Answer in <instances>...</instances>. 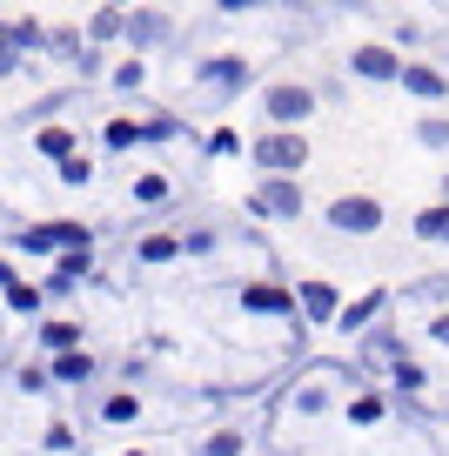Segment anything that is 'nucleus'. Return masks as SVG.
Returning <instances> with one entry per match:
<instances>
[{"mask_svg":"<svg viewBox=\"0 0 449 456\" xmlns=\"http://www.w3.org/2000/svg\"><path fill=\"white\" fill-rule=\"evenodd\" d=\"M54 376H61V383H87V376H94V362H87V356H74V349H68V356L54 362Z\"/></svg>","mask_w":449,"mask_h":456,"instance_id":"obj_8","label":"nucleus"},{"mask_svg":"<svg viewBox=\"0 0 449 456\" xmlns=\"http://www.w3.org/2000/svg\"><path fill=\"white\" fill-rule=\"evenodd\" d=\"M28 41H34V28H28V20H14V28H0V68H14L7 54H14V47H28Z\"/></svg>","mask_w":449,"mask_h":456,"instance_id":"obj_7","label":"nucleus"},{"mask_svg":"<svg viewBox=\"0 0 449 456\" xmlns=\"http://www.w3.org/2000/svg\"><path fill=\"white\" fill-rule=\"evenodd\" d=\"M141 256H148V262H168V256H175V235H155V242H141Z\"/></svg>","mask_w":449,"mask_h":456,"instance_id":"obj_16","label":"nucleus"},{"mask_svg":"<svg viewBox=\"0 0 449 456\" xmlns=\"http://www.w3.org/2000/svg\"><path fill=\"white\" fill-rule=\"evenodd\" d=\"M302 134H268V142H255V161L262 168H275V175H289V168H302Z\"/></svg>","mask_w":449,"mask_h":456,"instance_id":"obj_1","label":"nucleus"},{"mask_svg":"<svg viewBox=\"0 0 449 456\" xmlns=\"http://www.w3.org/2000/svg\"><path fill=\"white\" fill-rule=\"evenodd\" d=\"M7 302H14V309H34V302H41V289H28V282H14V289H7Z\"/></svg>","mask_w":449,"mask_h":456,"instance_id":"obj_18","label":"nucleus"},{"mask_svg":"<svg viewBox=\"0 0 449 456\" xmlns=\"http://www.w3.org/2000/svg\"><path fill=\"white\" fill-rule=\"evenodd\" d=\"M41 155H54V161H74V134H68V128H47V134H41Z\"/></svg>","mask_w":449,"mask_h":456,"instance_id":"obj_9","label":"nucleus"},{"mask_svg":"<svg viewBox=\"0 0 449 456\" xmlns=\"http://www.w3.org/2000/svg\"><path fill=\"white\" fill-rule=\"evenodd\" d=\"M355 74H369V81H389V74H396V54H389V47H363V54H355Z\"/></svg>","mask_w":449,"mask_h":456,"instance_id":"obj_4","label":"nucleus"},{"mask_svg":"<svg viewBox=\"0 0 449 456\" xmlns=\"http://www.w3.org/2000/svg\"><path fill=\"white\" fill-rule=\"evenodd\" d=\"M396 74H403V87H416V94H443V74H436V68H396Z\"/></svg>","mask_w":449,"mask_h":456,"instance_id":"obj_6","label":"nucleus"},{"mask_svg":"<svg viewBox=\"0 0 449 456\" xmlns=\"http://www.w3.org/2000/svg\"><path fill=\"white\" fill-rule=\"evenodd\" d=\"M302 302H309V315H329V309H336V296H329L322 282H309V289H302Z\"/></svg>","mask_w":449,"mask_h":456,"instance_id":"obj_13","label":"nucleus"},{"mask_svg":"<svg viewBox=\"0 0 449 456\" xmlns=\"http://www.w3.org/2000/svg\"><path fill=\"white\" fill-rule=\"evenodd\" d=\"M74 336H81L74 322H47V342H54V349H74Z\"/></svg>","mask_w":449,"mask_h":456,"instance_id":"obj_17","label":"nucleus"},{"mask_svg":"<svg viewBox=\"0 0 449 456\" xmlns=\"http://www.w3.org/2000/svg\"><path fill=\"white\" fill-rule=\"evenodd\" d=\"M329 222H336V228H349V235H369V228L382 222V208H376L369 195H342L336 208H329Z\"/></svg>","mask_w":449,"mask_h":456,"instance_id":"obj_2","label":"nucleus"},{"mask_svg":"<svg viewBox=\"0 0 449 456\" xmlns=\"http://www.w3.org/2000/svg\"><path fill=\"white\" fill-rule=\"evenodd\" d=\"M255 208H268V215H302V195H295L289 182H275V188H268L262 201H255Z\"/></svg>","mask_w":449,"mask_h":456,"instance_id":"obj_5","label":"nucleus"},{"mask_svg":"<svg viewBox=\"0 0 449 456\" xmlns=\"http://www.w3.org/2000/svg\"><path fill=\"white\" fill-rule=\"evenodd\" d=\"M241 302H249V309H289V296H282V289H249Z\"/></svg>","mask_w":449,"mask_h":456,"instance_id":"obj_12","label":"nucleus"},{"mask_svg":"<svg viewBox=\"0 0 449 456\" xmlns=\"http://www.w3.org/2000/svg\"><path fill=\"white\" fill-rule=\"evenodd\" d=\"M135 195H141V201H161V195H168V182H161V175H141Z\"/></svg>","mask_w":449,"mask_h":456,"instance_id":"obj_15","label":"nucleus"},{"mask_svg":"<svg viewBox=\"0 0 449 456\" xmlns=\"http://www.w3.org/2000/svg\"><path fill=\"white\" fill-rule=\"evenodd\" d=\"M376 309H382V296H363V302H355L349 315H342V329H363V322H369V315H376Z\"/></svg>","mask_w":449,"mask_h":456,"instance_id":"obj_14","label":"nucleus"},{"mask_svg":"<svg viewBox=\"0 0 449 456\" xmlns=\"http://www.w3.org/2000/svg\"><path fill=\"white\" fill-rule=\"evenodd\" d=\"M416 228H422V242H449V208H429Z\"/></svg>","mask_w":449,"mask_h":456,"instance_id":"obj_10","label":"nucleus"},{"mask_svg":"<svg viewBox=\"0 0 449 456\" xmlns=\"http://www.w3.org/2000/svg\"><path fill=\"white\" fill-rule=\"evenodd\" d=\"M81 275H87V256H68V262L54 269V282H47V289H74Z\"/></svg>","mask_w":449,"mask_h":456,"instance_id":"obj_11","label":"nucleus"},{"mask_svg":"<svg viewBox=\"0 0 449 456\" xmlns=\"http://www.w3.org/2000/svg\"><path fill=\"white\" fill-rule=\"evenodd\" d=\"M315 101H309V87H268V114H275L282 128H295L302 114H309Z\"/></svg>","mask_w":449,"mask_h":456,"instance_id":"obj_3","label":"nucleus"},{"mask_svg":"<svg viewBox=\"0 0 449 456\" xmlns=\"http://www.w3.org/2000/svg\"><path fill=\"white\" fill-rule=\"evenodd\" d=\"M135 416V396H108V423H127Z\"/></svg>","mask_w":449,"mask_h":456,"instance_id":"obj_19","label":"nucleus"},{"mask_svg":"<svg viewBox=\"0 0 449 456\" xmlns=\"http://www.w3.org/2000/svg\"><path fill=\"white\" fill-rule=\"evenodd\" d=\"M127 456H141V450H127Z\"/></svg>","mask_w":449,"mask_h":456,"instance_id":"obj_20","label":"nucleus"}]
</instances>
